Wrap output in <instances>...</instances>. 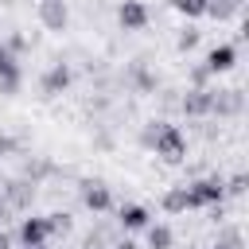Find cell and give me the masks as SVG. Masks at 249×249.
<instances>
[{"mask_svg": "<svg viewBox=\"0 0 249 249\" xmlns=\"http://www.w3.org/2000/svg\"><path fill=\"white\" fill-rule=\"evenodd\" d=\"M156 124V136H152V152L163 160V163H183L187 160V136L179 124L171 121H152Z\"/></svg>", "mask_w": 249, "mask_h": 249, "instance_id": "obj_1", "label": "cell"}, {"mask_svg": "<svg viewBox=\"0 0 249 249\" xmlns=\"http://www.w3.org/2000/svg\"><path fill=\"white\" fill-rule=\"evenodd\" d=\"M187 195H191V210H202V206L226 202V183H222V175H206V179L187 183Z\"/></svg>", "mask_w": 249, "mask_h": 249, "instance_id": "obj_2", "label": "cell"}, {"mask_svg": "<svg viewBox=\"0 0 249 249\" xmlns=\"http://www.w3.org/2000/svg\"><path fill=\"white\" fill-rule=\"evenodd\" d=\"M35 187H39V183H31L27 175H19V179H8V183H4V191H0V195H4V206H8L12 214L27 210V206L35 202Z\"/></svg>", "mask_w": 249, "mask_h": 249, "instance_id": "obj_3", "label": "cell"}, {"mask_svg": "<svg viewBox=\"0 0 249 249\" xmlns=\"http://www.w3.org/2000/svg\"><path fill=\"white\" fill-rule=\"evenodd\" d=\"M245 113V93L241 86H230V89H214V105H210V117H222V121H233Z\"/></svg>", "mask_w": 249, "mask_h": 249, "instance_id": "obj_4", "label": "cell"}, {"mask_svg": "<svg viewBox=\"0 0 249 249\" xmlns=\"http://www.w3.org/2000/svg\"><path fill=\"white\" fill-rule=\"evenodd\" d=\"M35 16H39L43 31H66V23H70L66 0H35Z\"/></svg>", "mask_w": 249, "mask_h": 249, "instance_id": "obj_5", "label": "cell"}, {"mask_svg": "<svg viewBox=\"0 0 249 249\" xmlns=\"http://www.w3.org/2000/svg\"><path fill=\"white\" fill-rule=\"evenodd\" d=\"M78 195H82L86 210H93V214L113 210V191H109L101 179H82V183H78Z\"/></svg>", "mask_w": 249, "mask_h": 249, "instance_id": "obj_6", "label": "cell"}, {"mask_svg": "<svg viewBox=\"0 0 249 249\" xmlns=\"http://www.w3.org/2000/svg\"><path fill=\"white\" fill-rule=\"evenodd\" d=\"M210 105H214V89H183L179 93V113L191 121L210 117Z\"/></svg>", "mask_w": 249, "mask_h": 249, "instance_id": "obj_7", "label": "cell"}, {"mask_svg": "<svg viewBox=\"0 0 249 249\" xmlns=\"http://www.w3.org/2000/svg\"><path fill=\"white\" fill-rule=\"evenodd\" d=\"M148 19H152V12H148L144 0H124V4L117 8V23H121V31H144Z\"/></svg>", "mask_w": 249, "mask_h": 249, "instance_id": "obj_8", "label": "cell"}, {"mask_svg": "<svg viewBox=\"0 0 249 249\" xmlns=\"http://www.w3.org/2000/svg\"><path fill=\"white\" fill-rule=\"evenodd\" d=\"M70 82H74L70 66H66V62H51V70H47L43 82H39V89H43V97H62V93L70 89Z\"/></svg>", "mask_w": 249, "mask_h": 249, "instance_id": "obj_9", "label": "cell"}, {"mask_svg": "<svg viewBox=\"0 0 249 249\" xmlns=\"http://www.w3.org/2000/svg\"><path fill=\"white\" fill-rule=\"evenodd\" d=\"M233 62H237V47L233 43H218V47H210V54H206V70L210 74H226V70H233Z\"/></svg>", "mask_w": 249, "mask_h": 249, "instance_id": "obj_10", "label": "cell"}, {"mask_svg": "<svg viewBox=\"0 0 249 249\" xmlns=\"http://www.w3.org/2000/svg\"><path fill=\"white\" fill-rule=\"evenodd\" d=\"M128 78H132V89H136L140 97H148V93H156V89H160V78L148 70V62H144V58H136V62L128 66Z\"/></svg>", "mask_w": 249, "mask_h": 249, "instance_id": "obj_11", "label": "cell"}, {"mask_svg": "<svg viewBox=\"0 0 249 249\" xmlns=\"http://www.w3.org/2000/svg\"><path fill=\"white\" fill-rule=\"evenodd\" d=\"M51 230H47V218H23L19 222V241L23 249H35V245H47Z\"/></svg>", "mask_w": 249, "mask_h": 249, "instance_id": "obj_12", "label": "cell"}, {"mask_svg": "<svg viewBox=\"0 0 249 249\" xmlns=\"http://www.w3.org/2000/svg\"><path fill=\"white\" fill-rule=\"evenodd\" d=\"M148 218H152V214H148L140 202H121V206H117V226H121V230H144Z\"/></svg>", "mask_w": 249, "mask_h": 249, "instance_id": "obj_13", "label": "cell"}, {"mask_svg": "<svg viewBox=\"0 0 249 249\" xmlns=\"http://www.w3.org/2000/svg\"><path fill=\"white\" fill-rule=\"evenodd\" d=\"M160 206H163V214H187V210H191L187 187H167V191L160 195Z\"/></svg>", "mask_w": 249, "mask_h": 249, "instance_id": "obj_14", "label": "cell"}, {"mask_svg": "<svg viewBox=\"0 0 249 249\" xmlns=\"http://www.w3.org/2000/svg\"><path fill=\"white\" fill-rule=\"evenodd\" d=\"M241 8H245V0H206V12H202V16H210V19L226 23V19H233Z\"/></svg>", "mask_w": 249, "mask_h": 249, "instance_id": "obj_15", "label": "cell"}, {"mask_svg": "<svg viewBox=\"0 0 249 249\" xmlns=\"http://www.w3.org/2000/svg\"><path fill=\"white\" fill-rule=\"evenodd\" d=\"M144 230H148V249H171V245H175L171 226H163V222H156V226H152V222H148Z\"/></svg>", "mask_w": 249, "mask_h": 249, "instance_id": "obj_16", "label": "cell"}, {"mask_svg": "<svg viewBox=\"0 0 249 249\" xmlns=\"http://www.w3.org/2000/svg\"><path fill=\"white\" fill-rule=\"evenodd\" d=\"M214 245H222V249H245L241 226H218V237H214Z\"/></svg>", "mask_w": 249, "mask_h": 249, "instance_id": "obj_17", "label": "cell"}, {"mask_svg": "<svg viewBox=\"0 0 249 249\" xmlns=\"http://www.w3.org/2000/svg\"><path fill=\"white\" fill-rule=\"evenodd\" d=\"M0 78H23V70H19V54H12L4 43H0Z\"/></svg>", "mask_w": 249, "mask_h": 249, "instance_id": "obj_18", "label": "cell"}, {"mask_svg": "<svg viewBox=\"0 0 249 249\" xmlns=\"http://www.w3.org/2000/svg\"><path fill=\"white\" fill-rule=\"evenodd\" d=\"M198 39H202V31H198V27H179V35H175V51H179V54H187V51H195V47H198Z\"/></svg>", "mask_w": 249, "mask_h": 249, "instance_id": "obj_19", "label": "cell"}, {"mask_svg": "<svg viewBox=\"0 0 249 249\" xmlns=\"http://www.w3.org/2000/svg\"><path fill=\"white\" fill-rule=\"evenodd\" d=\"M70 226H74V222H70V214H66V210L47 214V230H51V237H54V233H70Z\"/></svg>", "mask_w": 249, "mask_h": 249, "instance_id": "obj_20", "label": "cell"}, {"mask_svg": "<svg viewBox=\"0 0 249 249\" xmlns=\"http://www.w3.org/2000/svg\"><path fill=\"white\" fill-rule=\"evenodd\" d=\"M171 8H175L179 16H187V19H195V16L206 12V0H171Z\"/></svg>", "mask_w": 249, "mask_h": 249, "instance_id": "obj_21", "label": "cell"}, {"mask_svg": "<svg viewBox=\"0 0 249 249\" xmlns=\"http://www.w3.org/2000/svg\"><path fill=\"white\" fill-rule=\"evenodd\" d=\"M226 183V195H233V198H241L245 191H249V175L245 171H237V175H230V179H222Z\"/></svg>", "mask_w": 249, "mask_h": 249, "instance_id": "obj_22", "label": "cell"}, {"mask_svg": "<svg viewBox=\"0 0 249 249\" xmlns=\"http://www.w3.org/2000/svg\"><path fill=\"white\" fill-rule=\"evenodd\" d=\"M210 78H214V74L198 62V66H191V86H187V89H210Z\"/></svg>", "mask_w": 249, "mask_h": 249, "instance_id": "obj_23", "label": "cell"}, {"mask_svg": "<svg viewBox=\"0 0 249 249\" xmlns=\"http://www.w3.org/2000/svg\"><path fill=\"white\" fill-rule=\"evenodd\" d=\"M4 47H8V51H12V54H23V51H27V47H31V39H27V35H23V31H12V35H8V39H4Z\"/></svg>", "mask_w": 249, "mask_h": 249, "instance_id": "obj_24", "label": "cell"}, {"mask_svg": "<svg viewBox=\"0 0 249 249\" xmlns=\"http://www.w3.org/2000/svg\"><path fill=\"white\" fill-rule=\"evenodd\" d=\"M16 152H19V144H16L8 132H0V156H16Z\"/></svg>", "mask_w": 249, "mask_h": 249, "instance_id": "obj_25", "label": "cell"}, {"mask_svg": "<svg viewBox=\"0 0 249 249\" xmlns=\"http://www.w3.org/2000/svg\"><path fill=\"white\" fill-rule=\"evenodd\" d=\"M109 249H136V241H128V237H117Z\"/></svg>", "mask_w": 249, "mask_h": 249, "instance_id": "obj_26", "label": "cell"}, {"mask_svg": "<svg viewBox=\"0 0 249 249\" xmlns=\"http://www.w3.org/2000/svg\"><path fill=\"white\" fill-rule=\"evenodd\" d=\"M8 245H12V237H8L4 230H0V249H8Z\"/></svg>", "mask_w": 249, "mask_h": 249, "instance_id": "obj_27", "label": "cell"}, {"mask_svg": "<svg viewBox=\"0 0 249 249\" xmlns=\"http://www.w3.org/2000/svg\"><path fill=\"white\" fill-rule=\"evenodd\" d=\"M206 249H222V245H206Z\"/></svg>", "mask_w": 249, "mask_h": 249, "instance_id": "obj_28", "label": "cell"}, {"mask_svg": "<svg viewBox=\"0 0 249 249\" xmlns=\"http://www.w3.org/2000/svg\"><path fill=\"white\" fill-rule=\"evenodd\" d=\"M35 249H47V245H35Z\"/></svg>", "mask_w": 249, "mask_h": 249, "instance_id": "obj_29", "label": "cell"}]
</instances>
